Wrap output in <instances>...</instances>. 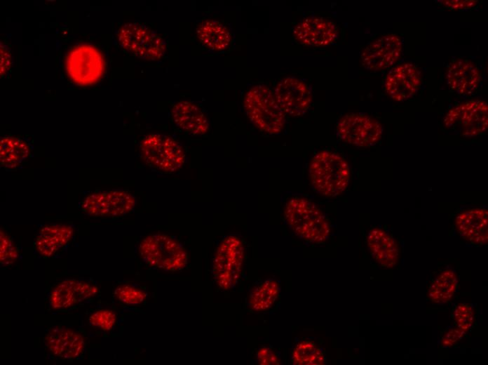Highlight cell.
I'll use <instances>...</instances> for the list:
<instances>
[{
	"label": "cell",
	"instance_id": "cell-1",
	"mask_svg": "<svg viewBox=\"0 0 488 365\" xmlns=\"http://www.w3.org/2000/svg\"><path fill=\"white\" fill-rule=\"evenodd\" d=\"M284 217L293 232L306 241L320 244L329 237V221L321 210L307 199H290L284 208Z\"/></svg>",
	"mask_w": 488,
	"mask_h": 365
},
{
	"label": "cell",
	"instance_id": "cell-2",
	"mask_svg": "<svg viewBox=\"0 0 488 365\" xmlns=\"http://www.w3.org/2000/svg\"><path fill=\"white\" fill-rule=\"evenodd\" d=\"M309 173L313 187L326 197H336L342 193L350 179L346 160L330 151H322L313 157Z\"/></svg>",
	"mask_w": 488,
	"mask_h": 365
},
{
	"label": "cell",
	"instance_id": "cell-3",
	"mask_svg": "<svg viewBox=\"0 0 488 365\" xmlns=\"http://www.w3.org/2000/svg\"><path fill=\"white\" fill-rule=\"evenodd\" d=\"M244 108L250 121L260 131L276 134L285 122V114L279 107L273 92L264 85L251 88L244 98Z\"/></svg>",
	"mask_w": 488,
	"mask_h": 365
},
{
	"label": "cell",
	"instance_id": "cell-4",
	"mask_svg": "<svg viewBox=\"0 0 488 365\" xmlns=\"http://www.w3.org/2000/svg\"><path fill=\"white\" fill-rule=\"evenodd\" d=\"M143 261L151 267L175 272L184 269L188 254L184 246L172 237L154 234L144 237L139 245Z\"/></svg>",
	"mask_w": 488,
	"mask_h": 365
},
{
	"label": "cell",
	"instance_id": "cell-5",
	"mask_svg": "<svg viewBox=\"0 0 488 365\" xmlns=\"http://www.w3.org/2000/svg\"><path fill=\"white\" fill-rule=\"evenodd\" d=\"M140 152L149 166L164 173L178 171L185 161V153L181 145L163 134L145 136L140 143Z\"/></svg>",
	"mask_w": 488,
	"mask_h": 365
},
{
	"label": "cell",
	"instance_id": "cell-6",
	"mask_svg": "<svg viewBox=\"0 0 488 365\" xmlns=\"http://www.w3.org/2000/svg\"><path fill=\"white\" fill-rule=\"evenodd\" d=\"M444 125L467 138L484 134L488 128V106L482 100L461 102L448 110Z\"/></svg>",
	"mask_w": 488,
	"mask_h": 365
},
{
	"label": "cell",
	"instance_id": "cell-7",
	"mask_svg": "<svg viewBox=\"0 0 488 365\" xmlns=\"http://www.w3.org/2000/svg\"><path fill=\"white\" fill-rule=\"evenodd\" d=\"M117 37L125 50L143 60H158L165 52V41L154 31L138 22L123 25L118 29Z\"/></svg>",
	"mask_w": 488,
	"mask_h": 365
},
{
	"label": "cell",
	"instance_id": "cell-8",
	"mask_svg": "<svg viewBox=\"0 0 488 365\" xmlns=\"http://www.w3.org/2000/svg\"><path fill=\"white\" fill-rule=\"evenodd\" d=\"M244 260V246L237 237L229 236L219 244L212 263V274L219 286L233 287L240 279Z\"/></svg>",
	"mask_w": 488,
	"mask_h": 365
},
{
	"label": "cell",
	"instance_id": "cell-9",
	"mask_svg": "<svg viewBox=\"0 0 488 365\" xmlns=\"http://www.w3.org/2000/svg\"><path fill=\"white\" fill-rule=\"evenodd\" d=\"M65 65L69 77L80 86H89L98 81L104 68L101 52L87 44L72 48L67 55Z\"/></svg>",
	"mask_w": 488,
	"mask_h": 365
},
{
	"label": "cell",
	"instance_id": "cell-10",
	"mask_svg": "<svg viewBox=\"0 0 488 365\" xmlns=\"http://www.w3.org/2000/svg\"><path fill=\"white\" fill-rule=\"evenodd\" d=\"M337 131L344 142L360 147H367L381 140L383 128L379 121L370 116L349 114L339 120Z\"/></svg>",
	"mask_w": 488,
	"mask_h": 365
},
{
	"label": "cell",
	"instance_id": "cell-11",
	"mask_svg": "<svg viewBox=\"0 0 488 365\" xmlns=\"http://www.w3.org/2000/svg\"><path fill=\"white\" fill-rule=\"evenodd\" d=\"M402 49V40L399 35L392 33L382 34L362 50L361 65L370 72L388 69L400 60Z\"/></svg>",
	"mask_w": 488,
	"mask_h": 365
},
{
	"label": "cell",
	"instance_id": "cell-12",
	"mask_svg": "<svg viewBox=\"0 0 488 365\" xmlns=\"http://www.w3.org/2000/svg\"><path fill=\"white\" fill-rule=\"evenodd\" d=\"M421 79L416 67L410 62L393 67L386 74L384 89L386 95L396 102L414 97L421 86Z\"/></svg>",
	"mask_w": 488,
	"mask_h": 365
},
{
	"label": "cell",
	"instance_id": "cell-13",
	"mask_svg": "<svg viewBox=\"0 0 488 365\" xmlns=\"http://www.w3.org/2000/svg\"><path fill=\"white\" fill-rule=\"evenodd\" d=\"M273 93L280 109L285 114L290 116L304 114L312 101L311 92L308 86L296 78L282 79L276 85Z\"/></svg>",
	"mask_w": 488,
	"mask_h": 365
},
{
	"label": "cell",
	"instance_id": "cell-14",
	"mask_svg": "<svg viewBox=\"0 0 488 365\" xmlns=\"http://www.w3.org/2000/svg\"><path fill=\"white\" fill-rule=\"evenodd\" d=\"M445 78L449 88L459 95H468L479 88L482 73L473 60L467 58H456L448 64Z\"/></svg>",
	"mask_w": 488,
	"mask_h": 365
},
{
	"label": "cell",
	"instance_id": "cell-15",
	"mask_svg": "<svg viewBox=\"0 0 488 365\" xmlns=\"http://www.w3.org/2000/svg\"><path fill=\"white\" fill-rule=\"evenodd\" d=\"M293 36L299 43L309 46H327L338 36L336 25L324 18H306L293 29Z\"/></svg>",
	"mask_w": 488,
	"mask_h": 365
},
{
	"label": "cell",
	"instance_id": "cell-16",
	"mask_svg": "<svg viewBox=\"0 0 488 365\" xmlns=\"http://www.w3.org/2000/svg\"><path fill=\"white\" fill-rule=\"evenodd\" d=\"M44 343L52 354L65 359L76 358L84 348L83 337L65 326L51 328L45 336Z\"/></svg>",
	"mask_w": 488,
	"mask_h": 365
},
{
	"label": "cell",
	"instance_id": "cell-17",
	"mask_svg": "<svg viewBox=\"0 0 488 365\" xmlns=\"http://www.w3.org/2000/svg\"><path fill=\"white\" fill-rule=\"evenodd\" d=\"M488 213L487 209L469 208L459 213L454 220L459 234L473 245L487 244Z\"/></svg>",
	"mask_w": 488,
	"mask_h": 365
},
{
	"label": "cell",
	"instance_id": "cell-18",
	"mask_svg": "<svg viewBox=\"0 0 488 365\" xmlns=\"http://www.w3.org/2000/svg\"><path fill=\"white\" fill-rule=\"evenodd\" d=\"M367 245L374 260L382 267L393 268L398 263L400 248L395 239L379 227L368 233Z\"/></svg>",
	"mask_w": 488,
	"mask_h": 365
},
{
	"label": "cell",
	"instance_id": "cell-19",
	"mask_svg": "<svg viewBox=\"0 0 488 365\" xmlns=\"http://www.w3.org/2000/svg\"><path fill=\"white\" fill-rule=\"evenodd\" d=\"M171 116L176 126L192 135H203L209 128V121L203 110L188 100L176 102L171 109Z\"/></svg>",
	"mask_w": 488,
	"mask_h": 365
},
{
	"label": "cell",
	"instance_id": "cell-20",
	"mask_svg": "<svg viewBox=\"0 0 488 365\" xmlns=\"http://www.w3.org/2000/svg\"><path fill=\"white\" fill-rule=\"evenodd\" d=\"M73 234V228L67 225L44 226L36 239V248L43 256L50 257L70 241Z\"/></svg>",
	"mask_w": 488,
	"mask_h": 365
},
{
	"label": "cell",
	"instance_id": "cell-21",
	"mask_svg": "<svg viewBox=\"0 0 488 365\" xmlns=\"http://www.w3.org/2000/svg\"><path fill=\"white\" fill-rule=\"evenodd\" d=\"M196 35L202 44L215 51L226 49L231 41L228 28L215 20L202 21L197 27Z\"/></svg>",
	"mask_w": 488,
	"mask_h": 365
},
{
	"label": "cell",
	"instance_id": "cell-22",
	"mask_svg": "<svg viewBox=\"0 0 488 365\" xmlns=\"http://www.w3.org/2000/svg\"><path fill=\"white\" fill-rule=\"evenodd\" d=\"M458 277L454 271L445 270L439 273L428 286L427 296L434 303H447L457 291Z\"/></svg>",
	"mask_w": 488,
	"mask_h": 365
},
{
	"label": "cell",
	"instance_id": "cell-23",
	"mask_svg": "<svg viewBox=\"0 0 488 365\" xmlns=\"http://www.w3.org/2000/svg\"><path fill=\"white\" fill-rule=\"evenodd\" d=\"M280 286L277 281H263L251 290L248 298V307L257 312L270 309L279 297Z\"/></svg>",
	"mask_w": 488,
	"mask_h": 365
},
{
	"label": "cell",
	"instance_id": "cell-24",
	"mask_svg": "<svg viewBox=\"0 0 488 365\" xmlns=\"http://www.w3.org/2000/svg\"><path fill=\"white\" fill-rule=\"evenodd\" d=\"M29 147L20 138L4 136L0 140V164L7 168L18 167L29 154Z\"/></svg>",
	"mask_w": 488,
	"mask_h": 365
},
{
	"label": "cell",
	"instance_id": "cell-25",
	"mask_svg": "<svg viewBox=\"0 0 488 365\" xmlns=\"http://www.w3.org/2000/svg\"><path fill=\"white\" fill-rule=\"evenodd\" d=\"M325 361L322 349L309 340L298 343L292 352V362L295 365H323Z\"/></svg>",
	"mask_w": 488,
	"mask_h": 365
},
{
	"label": "cell",
	"instance_id": "cell-26",
	"mask_svg": "<svg viewBox=\"0 0 488 365\" xmlns=\"http://www.w3.org/2000/svg\"><path fill=\"white\" fill-rule=\"evenodd\" d=\"M73 279H66L56 286L50 295V304L55 310L67 309L80 303Z\"/></svg>",
	"mask_w": 488,
	"mask_h": 365
},
{
	"label": "cell",
	"instance_id": "cell-27",
	"mask_svg": "<svg viewBox=\"0 0 488 365\" xmlns=\"http://www.w3.org/2000/svg\"><path fill=\"white\" fill-rule=\"evenodd\" d=\"M108 216L118 217L130 213L135 208L136 199L130 193L123 190L106 192Z\"/></svg>",
	"mask_w": 488,
	"mask_h": 365
},
{
	"label": "cell",
	"instance_id": "cell-28",
	"mask_svg": "<svg viewBox=\"0 0 488 365\" xmlns=\"http://www.w3.org/2000/svg\"><path fill=\"white\" fill-rule=\"evenodd\" d=\"M81 210L92 216H108L106 192H93L86 196L81 202Z\"/></svg>",
	"mask_w": 488,
	"mask_h": 365
},
{
	"label": "cell",
	"instance_id": "cell-29",
	"mask_svg": "<svg viewBox=\"0 0 488 365\" xmlns=\"http://www.w3.org/2000/svg\"><path fill=\"white\" fill-rule=\"evenodd\" d=\"M455 326L466 333L475 323V312L473 307L466 303L456 305L452 313Z\"/></svg>",
	"mask_w": 488,
	"mask_h": 365
},
{
	"label": "cell",
	"instance_id": "cell-30",
	"mask_svg": "<svg viewBox=\"0 0 488 365\" xmlns=\"http://www.w3.org/2000/svg\"><path fill=\"white\" fill-rule=\"evenodd\" d=\"M114 294L119 301L128 305H139L147 298V293L144 290L130 284L119 286Z\"/></svg>",
	"mask_w": 488,
	"mask_h": 365
},
{
	"label": "cell",
	"instance_id": "cell-31",
	"mask_svg": "<svg viewBox=\"0 0 488 365\" xmlns=\"http://www.w3.org/2000/svg\"><path fill=\"white\" fill-rule=\"evenodd\" d=\"M18 258V249L12 240L2 229L0 230V263L3 266L13 264Z\"/></svg>",
	"mask_w": 488,
	"mask_h": 365
},
{
	"label": "cell",
	"instance_id": "cell-32",
	"mask_svg": "<svg viewBox=\"0 0 488 365\" xmlns=\"http://www.w3.org/2000/svg\"><path fill=\"white\" fill-rule=\"evenodd\" d=\"M88 321L91 326L108 331L115 325L116 315L111 310H99L90 314Z\"/></svg>",
	"mask_w": 488,
	"mask_h": 365
},
{
	"label": "cell",
	"instance_id": "cell-33",
	"mask_svg": "<svg viewBox=\"0 0 488 365\" xmlns=\"http://www.w3.org/2000/svg\"><path fill=\"white\" fill-rule=\"evenodd\" d=\"M439 2L442 6L452 11L473 10L480 4L477 0H442Z\"/></svg>",
	"mask_w": 488,
	"mask_h": 365
},
{
	"label": "cell",
	"instance_id": "cell-34",
	"mask_svg": "<svg viewBox=\"0 0 488 365\" xmlns=\"http://www.w3.org/2000/svg\"><path fill=\"white\" fill-rule=\"evenodd\" d=\"M465 333V332L456 326L449 328L442 336L440 341L441 345L444 347H453L458 344L463 338Z\"/></svg>",
	"mask_w": 488,
	"mask_h": 365
},
{
	"label": "cell",
	"instance_id": "cell-35",
	"mask_svg": "<svg viewBox=\"0 0 488 365\" xmlns=\"http://www.w3.org/2000/svg\"><path fill=\"white\" fill-rule=\"evenodd\" d=\"M257 361L261 365H278L280 361L276 353L271 348L262 347L256 354Z\"/></svg>",
	"mask_w": 488,
	"mask_h": 365
},
{
	"label": "cell",
	"instance_id": "cell-36",
	"mask_svg": "<svg viewBox=\"0 0 488 365\" xmlns=\"http://www.w3.org/2000/svg\"><path fill=\"white\" fill-rule=\"evenodd\" d=\"M0 51H1V64H0V69H1V77H4L6 74V73L9 71L11 63H12V57H11V53L9 49V47L5 44H4L2 42H1V46H0Z\"/></svg>",
	"mask_w": 488,
	"mask_h": 365
}]
</instances>
